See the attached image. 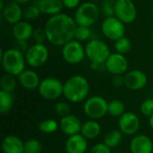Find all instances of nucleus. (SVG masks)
Listing matches in <instances>:
<instances>
[{"label":"nucleus","mask_w":153,"mask_h":153,"mask_svg":"<svg viewBox=\"0 0 153 153\" xmlns=\"http://www.w3.org/2000/svg\"><path fill=\"white\" fill-rule=\"evenodd\" d=\"M76 28L74 17L63 13L50 16L44 25L48 41L56 47H63L74 39Z\"/></svg>","instance_id":"1"},{"label":"nucleus","mask_w":153,"mask_h":153,"mask_svg":"<svg viewBox=\"0 0 153 153\" xmlns=\"http://www.w3.org/2000/svg\"><path fill=\"white\" fill-rule=\"evenodd\" d=\"M90 93V83L88 80L81 75L75 74L64 83V94L67 101L79 103L86 100Z\"/></svg>","instance_id":"2"},{"label":"nucleus","mask_w":153,"mask_h":153,"mask_svg":"<svg viewBox=\"0 0 153 153\" xmlns=\"http://www.w3.org/2000/svg\"><path fill=\"white\" fill-rule=\"evenodd\" d=\"M1 64L5 74L18 76L25 70V55L16 48L1 50Z\"/></svg>","instance_id":"3"},{"label":"nucleus","mask_w":153,"mask_h":153,"mask_svg":"<svg viewBox=\"0 0 153 153\" xmlns=\"http://www.w3.org/2000/svg\"><path fill=\"white\" fill-rule=\"evenodd\" d=\"M100 14V9L95 2L87 1L82 3L74 14V19L78 26L91 27L96 23Z\"/></svg>","instance_id":"4"},{"label":"nucleus","mask_w":153,"mask_h":153,"mask_svg":"<svg viewBox=\"0 0 153 153\" xmlns=\"http://www.w3.org/2000/svg\"><path fill=\"white\" fill-rule=\"evenodd\" d=\"M85 53L91 63L100 64H104L111 54L108 44L99 39H91L86 43Z\"/></svg>","instance_id":"5"},{"label":"nucleus","mask_w":153,"mask_h":153,"mask_svg":"<svg viewBox=\"0 0 153 153\" xmlns=\"http://www.w3.org/2000/svg\"><path fill=\"white\" fill-rule=\"evenodd\" d=\"M39 95L48 100H56L64 94V83L56 77H46L39 86Z\"/></svg>","instance_id":"6"},{"label":"nucleus","mask_w":153,"mask_h":153,"mask_svg":"<svg viewBox=\"0 0 153 153\" xmlns=\"http://www.w3.org/2000/svg\"><path fill=\"white\" fill-rule=\"evenodd\" d=\"M108 102L101 96H92L86 100L83 105L84 114L92 120H99L108 114Z\"/></svg>","instance_id":"7"},{"label":"nucleus","mask_w":153,"mask_h":153,"mask_svg":"<svg viewBox=\"0 0 153 153\" xmlns=\"http://www.w3.org/2000/svg\"><path fill=\"white\" fill-rule=\"evenodd\" d=\"M61 55L67 64L77 65L82 62L86 56L85 47L82 46V42L74 39L62 47Z\"/></svg>","instance_id":"8"},{"label":"nucleus","mask_w":153,"mask_h":153,"mask_svg":"<svg viewBox=\"0 0 153 153\" xmlns=\"http://www.w3.org/2000/svg\"><path fill=\"white\" fill-rule=\"evenodd\" d=\"M26 63L30 67H40L44 65L49 57V50L45 44L34 43L29 47L24 53Z\"/></svg>","instance_id":"9"},{"label":"nucleus","mask_w":153,"mask_h":153,"mask_svg":"<svg viewBox=\"0 0 153 153\" xmlns=\"http://www.w3.org/2000/svg\"><path fill=\"white\" fill-rule=\"evenodd\" d=\"M126 24L116 16L106 17L101 23L102 34L108 39L116 41L126 34Z\"/></svg>","instance_id":"10"},{"label":"nucleus","mask_w":153,"mask_h":153,"mask_svg":"<svg viewBox=\"0 0 153 153\" xmlns=\"http://www.w3.org/2000/svg\"><path fill=\"white\" fill-rule=\"evenodd\" d=\"M115 16L125 24L133 23L137 18V9L133 0H116Z\"/></svg>","instance_id":"11"},{"label":"nucleus","mask_w":153,"mask_h":153,"mask_svg":"<svg viewBox=\"0 0 153 153\" xmlns=\"http://www.w3.org/2000/svg\"><path fill=\"white\" fill-rule=\"evenodd\" d=\"M106 70L113 75H123L128 72L129 62L125 55L111 53L105 62Z\"/></svg>","instance_id":"12"},{"label":"nucleus","mask_w":153,"mask_h":153,"mask_svg":"<svg viewBox=\"0 0 153 153\" xmlns=\"http://www.w3.org/2000/svg\"><path fill=\"white\" fill-rule=\"evenodd\" d=\"M140 119L134 112H126L118 119V128L123 134L134 135L140 128Z\"/></svg>","instance_id":"13"},{"label":"nucleus","mask_w":153,"mask_h":153,"mask_svg":"<svg viewBox=\"0 0 153 153\" xmlns=\"http://www.w3.org/2000/svg\"><path fill=\"white\" fill-rule=\"evenodd\" d=\"M125 86L131 91H140L143 89L147 82L148 77L145 73L141 70L128 71L125 75Z\"/></svg>","instance_id":"14"},{"label":"nucleus","mask_w":153,"mask_h":153,"mask_svg":"<svg viewBox=\"0 0 153 153\" xmlns=\"http://www.w3.org/2000/svg\"><path fill=\"white\" fill-rule=\"evenodd\" d=\"M1 17L6 22L14 25L15 23L21 22L23 18V10L22 9V5L11 1L6 4L1 11Z\"/></svg>","instance_id":"15"},{"label":"nucleus","mask_w":153,"mask_h":153,"mask_svg":"<svg viewBox=\"0 0 153 153\" xmlns=\"http://www.w3.org/2000/svg\"><path fill=\"white\" fill-rule=\"evenodd\" d=\"M82 126V124L80 121V119L76 116L72 114L62 117L59 122L60 130L62 131L63 134L68 136L81 134Z\"/></svg>","instance_id":"16"},{"label":"nucleus","mask_w":153,"mask_h":153,"mask_svg":"<svg viewBox=\"0 0 153 153\" xmlns=\"http://www.w3.org/2000/svg\"><path fill=\"white\" fill-rule=\"evenodd\" d=\"M17 80L21 86L28 91H34L39 89L41 82L39 74L31 69H25L17 76Z\"/></svg>","instance_id":"17"},{"label":"nucleus","mask_w":153,"mask_h":153,"mask_svg":"<svg viewBox=\"0 0 153 153\" xmlns=\"http://www.w3.org/2000/svg\"><path fill=\"white\" fill-rule=\"evenodd\" d=\"M130 151L132 153H153L152 141L147 135H136L130 143Z\"/></svg>","instance_id":"18"},{"label":"nucleus","mask_w":153,"mask_h":153,"mask_svg":"<svg viewBox=\"0 0 153 153\" xmlns=\"http://www.w3.org/2000/svg\"><path fill=\"white\" fill-rule=\"evenodd\" d=\"M88 140L81 134L69 136L65 142L66 153H85L88 149Z\"/></svg>","instance_id":"19"},{"label":"nucleus","mask_w":153,"mask_h":153,"mask_svg":"<svg viewBox=\"0 0 153 153\" xmlns=\"http://www.w3.org/2000/svg\"><path fill=\"white\" fill-rule=\"evenodd\" d=\"M34 28L31 23L28 21H21L13 25L12 34L15 40H25L28 41L31 39Z\"/></svg>","instance_id":"20"},{"label":"nucleus","mask_w":153,"mask_h":153,"mask_svg":"<svg viewBox=\"0 0 153 153\" xmlns=\"http://www.w3.org/2000/svg\"><path fill=\"white\" fill-rule=\"evenodd\" d=\"M4 153H23L24 142L16 135H7L2 141Z\"/></svg>","instance_id":"21"},{"label":"nucleus","mask_w":153,"mask_h":153,"mask_svg":"<svg viewBox=\"0 0 153 153\" xmlns=\"http://www.w3.org/2000/svg\"><path fill=\"white\" fill-rule=\"evenodd\" d=\"M37 4L41 13L48 15L49 17L61 13L65 7L62 0H40Z\"/></svg>","instance_id":"22"},{"label":"nucleus","mask_w":153,"mask_h":153,"mask_svg":"<svg viewBox=\"0 0 153 153\" xmlns=\"http://www.w3.org/2000/svg\"><path fill=\"white\" fill-rule=\"evenodd\" d=\"M101 131L100 125L97 120L90 119L84 122L82 126L81 134L87 140H92L97 138Z\"/></svg>","instance_id":"23"},{"label":"nucleus","mask_w":153,"mask_h":153,"mask_svg":"<svg viewBox=\"0 0 153 153\" xmlns=\"http://www.w3.org/2000/svg\"><path fill=\"white\" fill-rule=\"evenodd\" d=\"M14 104V96L11 92L0 91V113L7 114L11 111Z\"/></svg>","instance_id":"24"},{"label":"nucleus","mask_w":153,"mask_h":153,"mask_svg":"<svg viewBox=\"0 0 153 153\" xmlns=\"http://www.w3.org/2000/svg\"><path fill=\"white\" fill-rule=\"evenodd\" d=\"M123 141V134L120 130H111L105 134L103 143L110 149L117 148Z\"/></svg>","instance_id":"25"},{"label":"nucleus","mask_w":153,"mask_h":153,"mask_svg":"<svg viewBox=\"0 0 153 153\" xmlns=\"http://www.w3.org/2000/svg\"><path fill=\"white\" fill-rule=\"evenodd\" d=\"M126 113L125 103L119 100H113L108 102V114L114 117H120Z\"/></svg>","instance_id":"26"},{"label":"nucleus","mask_w":153,"mask_h":153,"mask_svg":"<svg viewBox=\"0 0 153 153\" xmlns=\"http://www.w3.org/2000/svg\"><path fill=\"white\" fill-rule=\"evenodd\" d=\"M16 84H17V81L15 79V76L8 74H5L4 75H3L0 81L1 91H6V92L13 93L16 88Z\"/></svg>","instance_id":"27"},{"label":"nucleus","mask_w":153,"mask_h":153,"mask_svg":"<svg viewBox=\"0 0 153 153\" xmlns=\"http://www.w3.org/2000/svg\"><path fill=\"white\" fill-rule=\"evenodd\" d=\"M114 48L116 50V52L122 54V55H126L127 53L130 52L131 48H132V41L129 38L124 36L120 39H118L117 40L114 41Z\"/></svg>","instance_id":"28"},{"label":"nucleus","mask_w":153,"mask_h":153,"mask_svg":"<svg viewBox=\"0 0 153 153\" xmlns=\"http://www.w3.org/2000/svg\"><path fill=\"white\" fill-rule=\"evenodd\" d=\"M38 128L43 134H54L59 128V123L54 119H44L39 123Z\"/></svg>","instance_id":"29"},{"label":"nucleus","mask_w":153,"mask_h":153,"mask_svg":"<svg viewBox=\"0 0 153 153\" xmlns=\"http://www.w3.org/2000/svg\"><path fill=\"white\" fill-rule=\"evenodd\" d=\"M91 36H92V31L90 27L77 25V28L74 33V39L80 42H83V41L88 42L89 40L91 39Z\"/></svg>","instance_id":"30"},{"label":"nucleus","mask_w":153,"mask_h":153,"mask_svg":"<svg viewBox=\"0 0 153 153\" xmlns=\"http://www.w3.org/2000/svg\"><path fill=\"white\" fill-rule=\"evenodd\" d=\"M41 14V12L38 6V4H28L23 9V18L25 21L32 22L39 18V16Z\"/></svg>","instance_id":"31"},{"label":"nucleus","mask_w":153,"mask_h":153,"mask_svg":"<svg viewBox=\"0 0 153 153\" xmlns=\"http://www.w3.org/2000/svg\"><path fill=\"white\" fill-rule=\"evenodd\" d=\"M41 152H42V145L39 141L31 138L24 142L23 153H41Z\"/></svg>","instance_id":"32"},{"label":"nucleus","mask_w":153,"mask_h":153,"mask_svg":"<svg viewBox=\"0 0 153 153\" xmlns=\"http://www.w3.org/2000/svg\"><path fill=\"white\" fill-rule=\"evenodd\" d=\"M115 2L114 0H103L101 5V12L106 17L115 16Z\"/></svg>","instance_id":"33"},{"label":"nucleus","mask_w":153,"mask_h":153,"mask_svg":"<svg viewBox=\"0 0 153 153\" xmlns=\"http://www.w3.org/2000/svg\"><path fill=\"white\" fill-rule=\"evenodd\" d=\"M70 110H71L70 105L68 103H66V102L60 101V102H57L55 105V111H56V115L59 116L61 118L70 115L71 114Z\"/></svg>","instance_id":"34"},{"label":"nucleus","mask_w":153,"mask_h":153,"mask_svg":"<svg viewBox=\"0 0 153 153\" xmlns=\"http://www.w3.org/2000/svg\"><path fill=\"white\" fill-rule=\"evenodd\" d=\"M31 39L34 41V43H39V44H44L45 41H48L47 34L44 30V27L34 29Z\"/></svg>","instance_id":"35"},{"label":"nucleus","mask_w":153,"mask_h":153,"mask_svg":"<svg viewBox=\"0 0 153 153\" xmlns=\"http://www.w3.org/2000/svg\"><path fill=\"white\" fill-rule=\"evenodd\" d=\"M140 110L145 117H151L153 116V99H147L141 104Z\"/></svg>","instance_id":"36"},{"label":"nucleus","mask_w":153,"mask_h":153,"mask_svg":"<svg viewBox=\"0 0 153 153\" xmlns=\"http://www.w3.org/2000/svg\"><path fill=\"white\" fill-rule=\"evenodd\" d=\"M90 153H111V149L108 147L104 143H100L95 144L91 148Z\"/></svg>","instance_id":"37"},{"label":"nucleus","mask_w":153,"mask_h":153,"mask_svg":"<svg viewBox=\"0 0 153 153\" xmlns=\"http://www.w3.org/2000/svg\"><path fill=\"white\" fill-rule=\"evenodd\" d=\"M65 8L67 9H76L81 4V0H62Z\"/></svg>","instance_id":"38"},{"label":"nucleus","mask_w":153,"mask_h":153,"mask_svg":"<svg viewBox=\"0 0 153 153\" xmlns=\"http://www.w3.org/2000/svg\"><path fill=\"white\" fill-rule=\"evenodd\" d=\"M112 84L115 87H121L122 85H125V78H124V75H113Z\"/></svg>","instance_id":"39"},{"label":"nucleus","mask_w":153,"mask_h":153,"mask_svg":"<svg viewBox=\"0 0 153 153\" xmlns=\"http://www.w3.org/2000/svg\"><path fill=\"white\" fill-rule=\"evenodd\" d=\"M29 47L30 46L28 44V41H25V40H16V48H18L22 52L25 53L27 51V49L29 48Z\"/></svg>","instance_id":"40"},{"label":"nucleus","mask_w":153,"mask_h":153,"mask_svg":"<svg viewBox=\"0 0 153 153\" xmlns=\"http://www.w3.org/2000/svg\"><path fill=\"white\" fill-rule=\"evenodd\" d=\"M91 69L96 72H100L103 70H106V65L105 63L104 64H100V63H91Z\"/></svg>","instance_id":"41"},{"label":"nucleus","mask_w":153,"mask_h":153,"mask_svg":"<svg viewBox=\"0 0 153 153\" xmlns=\"http://www.w3.org/2000/svg\"><path fill=\"white\" fill-rule=\"evenodd\" d=\"M12 1L17 3V4H19L20 5H26V4H28L31 0H12Z\"/></svg>","instance_id":"42"},{"label":"nucleus","mask_w":153,"mask_h":153,"mask_svg":"<svg viewBox=\"0 0 153 153\" xmlns=\"http://www.w3.org/2000/svg\"><path fill=\"white\" fill-rule=\"evenodd\" d=\"M4 0H0V11H2L4 7Z\"/></svg>","instance_id":"43"},{"label":"nucleus","mask_w":153,"mask_h":153,"mask_svg":"<svg viewBox=\"0 0 153 153\" xmlns=\"http://www.w3.org/2000/svg\"><path fill=\"white\" fill-rule=\"evenodd\" d=\"M149 123H150V126H151V127H152V128L153 129V116H152V117H150Z\"/></svg>","instance_id":"44"},{"label":"nucleus","mask_w":153,"mask_h":153,"mask_svg":"<svg viewBox=\"0 0 153 153\" xmlns=\"http://www.w3.org/2000/svg\"><path fill=\"white\" fill-rule=\"evenodd\" d=\"M90 1H91V2H99V1H103V0H90Z\"/></svg>","instance_id":"45"},{"label":"nucleus","mask_w":153,"mask_h":153,"mask_svg":"<svg viewBox=\"0 0 153 153\" xmlns=\"http://www.w3.org/2000/svg\"><path fill=\"white\" fill-rule=\"evenodd\" d=\"M152 39H153V30H152Z\"/></svg>","instance_id":"46"},{"label":"nucleus","mask_w":153,"mask_h":153,"mask_svg":"<svg viewBox=\"0 0 153 153\" xmlns=\"http://www.w3.org/2000/svg\"><path fill=\"white\" fill-rule=\"evenodd\" d=\"M152 16H153V8H152Z\"/></svg>","instance_id":"47"},{"label":"nucleus","mask_w":153,"mask_h":153,"mask_svg":"<svg viewBox=\"0 0 153 153\" xmlns=\"http://www.w3.org/2000/svg\"><path fill=\"white\" fill-rule=\"evenodd\" d=\"M36 1H38V2H39V1H40V0H36Z\"/></svg>","instance_id":"48"},{"label":"nucleus","mask_w":153,"mask_h":153,"mask_svg":"<svg viewBox=\"0 0 153 153\" xmlns=\"http://www.w3.org/2000/svg\"><path fill=\"white\" fill-rule=\"evenodd\" d=\"M117 153H123V152H117Z\"/></svg>","instance_id":"49"}]
</instances>
